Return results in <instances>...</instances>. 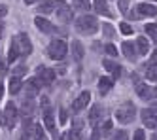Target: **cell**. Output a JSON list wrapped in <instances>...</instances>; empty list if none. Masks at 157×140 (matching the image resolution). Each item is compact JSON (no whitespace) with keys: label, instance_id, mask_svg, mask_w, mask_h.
Instances as JSON below:
<instances>
[{"label":"cell","instance_id":"ac0fdd59","mask_svg":"<svg viewBox=\"0 0 157 140\" xmlns=\"http://www.w3.org/2000/svg\"><path fill=\"white\" fill-rule=\"evenodd\" d=\"M70 48H72V55H74V59H76V61H82V59H83V53H85V51H83L82 42H80V40H74Z\"/></svg>","mask_w":157,"mask_h":140},{"label":"cell","instance_id":"2e32d148","mask_svg":"<svg viewBox=\"0 0 157 140\" xmlns=\"http://www.w3.org/2000/svg\"><path fill=\"white\" fill-rule=\"evenodd\" d=\"M112 85H114V80L108 78V76H102L98 80V91H100V95H106V93L112 89Z\"/></svg>","mask_w":157,"mask_h":140},{"label":"cell","instance_id":"836d02e7","mask_svg":"<svg viewBox=\"0 0 157 140\" xmlns=\"http://www.w3.org/2000/svg\"><path fill=\"white\" fill-rule=\"evenodd\" d=\"M66 119H68V114H66V110H64V108H61V110H59V121L64 125V123H66Z\"/></svg>","mask_w":157,"mask_h":140},{"label":"cell","instance_id":"1f68e13d","mask_svg":"<svg viewBox=\"0 0 157 140\" xmlns=\"http://www.w3.org/2000/svg\"><path fill=\"white\" fill-rule=\"evenodd\" d=\"M104 49H106V53L112 55V57H116V55H117V49H116V45H114V44H106V48H104Z\"/></svg>","mask_w":157,"mask_h":140},{"label":"cell","instance_id":"7402d4cb","mask_svg":"<svg viewBox=\"0 0 157 140\" xmlns=\"http://www.w3.org/2000/svg\"><path fill=\"white\" fill-rule=\"evenodd\" d=\"M100 118H102V108L100 106H95L91 112H89V121H91L93 125H97L100 121Z\"/></svg>","mask_w":157,"mask_h":140},{"label":"cell","instance_id":"5bb4252c","mask_svg":"<svg viewBox=\"0 0 157 140\" xmlns=\"http://www.w3.org/2000/svg\"><path fill=\"white\" fill-rule=\"evenodd\" d=\"M93 6H95V11L98 15H106V17H114L110 14V8H108V2L106 0H95L93 2Z\"/></svg>","mask_w":157,"mask_h":140},{"label":"cell","instance_id":"d4e9b609","mask_svg":"<svg viewBox=\"0 0 157 140\" xmlns=\"http://www.w3.org/2000/svg\"><path fill=\"white\" fill-rule=\"evenodd\" d=\"M146 78L151 80V81H157V66H150L148 64V68H146Z\"/></svg>","mask_w":157,"mask_h":140},{"label":"cell","instance_id":"9a60e30c","mask_svg":"<svg viewBox=\"0 0 157 140\" xmlns=\"http://www.w3.org/2000/svg\"><path fill=\"white\" fill-rule=\"evenodd\" d=\"M121 49H123V55L127 57V59H134L136 57V45H134L132 42H123L121 44Z\"/></svg>","mask_w":157,"mask_h":140},{"label":"cell","instance_id":"52a82bcc","mask_svg":"<svg viewBox=\"0 0 157 140\" xmlns=\"http://www.w3.org/2000/svg\"><path fill=\"white\" fill-rule=\"evenodd\" d=\"M140 118H142V123L148 127V129H157V106L144 108Z\"/></svg>","mask_w":157,"mask_h":140},{"label":"cell","instance_id":"f35d334b","mask_svg":"<svg viewBox=\"0 0 157 140\" xmlns=\"http://www.w3.org/2000/svg\"><path fill=\"white\" fill-rule=\"evenodd\" d=\"M102 29H104V34H106V36H110V38H112V36H114V29H112L110 25H104Z\"/></svg>","mask_w":157,"mask_h":140},{"label":"cell","instance_id":"e0dca14e","mask_svg":"<svg viewBox=\"0 0 157 140\" xmlns=\"http://www.w3.org/2000/svg\"><path fill=\"white\" fill-rule=\"evenodd\" d=\"M102 64H104V68L108 70V72L112 74V78H116V80H117V78L121 76V66H119L117 63H114V61H104Z\"/></svg>","mask_w":157,"mask_h":140},{"label":"cell","instance_id":"44dd1931","mask_svg":"<svg viewBox=\"0 0 157 140\" xmlns=\"http://www.w3.org/2000/svg\"><path fill=\"white\" fill-rule=\"evenodd\" d=\"M21 114H23L25 118H30V115L34 114V104H32L30 99H27V100L23 102V106H21Z\"/></svg>","mask_w":157,"mask_h":140},{"label":"cell","instance_id":"4316f807","mask_svg":"<svg viewBox=\"0 0 157 140\" xmlns=\"http://www.w3.org/2000/svg\"><path fill=\"white\" fill-rule=\"evenodd\" d=\"M17 57H19V53H17V48H15V45H13V42H12V45H10V55H8V61H10V63H13V61L17 59Z\"/></svg>","mask_w":157,"mask_h":140},{"label":"cell","instance_id":"7bdbcfd3","mask_svg":"<svg viewBox=\"0 0 157 140\" xmlns=\"http://www.w3.org/2000/svg\"><path fill=\"white\" fill-rule=\"evenodd\" d=\"M2 95H4V84L0 81V99H2Z\"/></svg>","mask_w":157,"mask_h":140},{"label":"cell","instance_id":"3957f363","mask_svg":"<svg viewBox=\"0 0 157 140\" xmlns=\"http://www.w3.org/2000/svg\"><path fill=\"white\" fill-rule=\"evenodd\" d=\"M17 115H19V110L13 102H8L4 106V112L0 114V123L6 125L8 129H13L15 127V121H17Z\"/></svg>","mask_w":157,"mask_h":140},{"label":"cell","instance_id":"ba28073f","mask_svg":"<svg viewBox=\"0 0 157 140\" xmlns=\"http://www.w3.org/2000/svg\"><path fill=\"white\" fill-rule=\"evenodd\" d=\"M136 95L142 100H153L157 97V89L151 85H146V84H136Z\"/></svg>","mask_w":157,"mask_h":140},{"label":"cell","instance_id":"60d3db41","mask_svg":"<svg viewBox=\"0 0 157 140\" xmlns=\"http://www.w3.org/2000/svg\"><path fill=\"white\" fill-rule=\"evenodd\" d=\"M98 138H100V131H98V129H95V131H93V134H91V140H98Z\"/></svg>","mask_w":157,"mask_h":140},{"label":"cell","instance_id":"ee69618b","mask_svg":"<svg viewBox=\"0 0 157 140\" xmlns=\"http://www.w3.org/2000/svg\"><path fill=\"white\" fill-rule=\"evenodd\" d=\"M36 0H25V4H34Z\"/></svg>","mask_w":157,"mask_h":140},{"label":"cell","instance_id":"5b68a950","mask_svg":"<svg viewBox=\"0 0 157 140\" xmlns=\"http://www.w3.org/2000/svg\"><path fill=\"white\" fill-rule=\"evenodd\" d=\"M66 51H68V45H66L64 40H53L49 44V48H48V55L51 57L53 61H61L63 57L66 55Z\"/></svg>","mask_w":157,"mask_h":140},{"label":"cell","instance_id":"484cf974","mask_svg":"<svg viewBox=\"0 0 157 140\" xmlns=\"http://www.w3.org/2000/svg\"><path fill=\"white\" fill-rule=\"evenodd\" d=\"M82 129H83V123H82V119H76V121H74V127H72V133H70V134H72L74 138H78V134L82 133Z\"/></svg>","mask_w":157,"mask_h":140},{"label":"cell","instance_id":"7a4b0ae2","mask_svg":"<svg viewBox=\"0 0 157 140\" xmlns=\"http://www.w3.org/2000/svg\"><path fill=\"white\" fill-rule=\"evenodd\" d=\"M134 115H136V106H134L132 102H123L121 106L116 110V119L123 125H127L134 119Z\"/></svg>","mask_w":157,"mask_h":140},{"label":"cell","instance_id":"b9f144b4","mask_svg":"<svg viewBox=\"0 0 157 140\" xmlns=\"http://www.w3.org/2000/svg\"><path fill=\"white\" fill-rule=\"evenodd\" d=\"M19 140H30V134L29 133H23V136H21Z\"/></svg>","mask_w":157,"mask_h":140},{"label":"cell","instance_id":"4dcf8cb0","mask_svg":"<svg viewBox=\"0 0 157 140\" xmlns=\"http://www.w3.org/2000/svg\"><path fill=\"white\" fill-rule=\"evenodd\" d=\"M112 140H129V134L125 131H116L114 136H112Z\"/></svg>","mask_w":157,"mask_h":140},{"label":"cell","instance_id":"8992f818","mask_svg":"<svg viewBox=\"0 0 157 140\" xmlns=\"http://www.w3.org/2000/svg\"><path fill=\"white\" fill-rule=\"evenodd\" d=\"M55 14H57L59 21H63V23L72 21V10L64 0H55Z\"/></svg>","mask_w":157,"mask_h":140},{"label":"cell","instance_id":"4fadbf2b","mask_svg":"<svg viewBox=\"0 0 157 140\" xmlns=\"http://www.w3.org/2000/svg\"><path fill=\"white\" fill-rule=\"evenodd\" d=\"M44 125H46V129L51 131L53 134L57 133V131H55V118H53L51 108H46V110H44Z\"/></svg>","mask_w":157,"mask_h":140},{"label":"cell","instance_id":"f1b7e54d","mask_svg":"<svg viewBox=\"0 0 157 140\" xmlns=\"http://www.w3.org/2000/svg\"><path fill=\"white\" fill-rule=\"evenodd\" d=\"M119 30L125 34V36H129V34H132V32H134V30H132V27L129 25V23H125V21H123L121 25H119Z\"/></svg>","mask_w":157,"mask_h":140},{"label":"cell","instance_id":"7c38bea8","mask_svg":"<svg viewBox=\"0 0 157 140\" xmlns=\"http://www.w3.org/2000/svg\"><path fill=\"white\" fill-rule=\"evenodd\" d=\"M136 14L142 17V15H146V17H155L157 15V6H153V4H138L136 6Z\"/></svg>","mask_w":157,"mask_h":140},{"label":"cell","instance_id":"bcb514c9","mask_svg":"<svg viewBox=\"0 0 157 140\" xmlns=\"http://www.w3.org/2000/svg\"><path fill=\"white\" fill-rule=\"evenodd\" d=\"M150 140H157V134H151V138Z\"/></svg>","mask_w":157,"mask_h":140},{"label":"cell","instance_id":"8d00e7d4","mask_svg":"<svg viewBox=\"0 0 157 140\" xmlns=\"http://www.w3.org/2000/svg\"><path fill=\"white\" fill-rule=\"evenodd\" d=\"M132 140H146V134H144V131H142V129L134 131V136H132Z\"/></svg>","mask_w":157,"mask_h":140},{"label":"cell","instance_id":"d590c367","mask_svg":"<svg viewBox=\"0 0 157 140\" xmlns=\"http://www.w3.org/2000/svg\"><path fill=\"white\" fill-rule=\"evenodd\" d=\"M74 2H76L78 8H82V10H87L89 8V0H74Z\"/></svg>","mask_w":157,"mask_h":140},{"label":"cell","instance_id":"83f0119b","mask_svg":"<svg viewBox=\"0 0 157 140\" xmlns=\"http://www.w3.org/2000/svg\"><path fill=\"white\" fill-rule=\"evenodd\" d=\"M32 131H34V134H36V136H34L36 140H48L46 134H44V129H42L40 125H34V129H32Z\"/></svg>","mask_w":157,"mask_h":140},{"label":"cell","instance_id":"74e56055","mask_svg":"<svg viewBox=\"0 0 157 140\" xmlns=\"http://www.w3.org/2000/svg\"><path fill=\"white\" fill-rule=\"evenodd\" d=\"M6 70H8V64H6V61L2 59V57H0V74H6Z\"/></svg>","mask_w":157,"mask_h":140},{"label":"cell","instance_id":"9c48e42d","mask_svg":"<svg viewBox=\"0 0 157 140\" xmlns=\"http://www.w3.org/2000/svg\"><path fill=\"white\" fill-rule=\"evenodd\" d=\"M40 81H42V85H49L53 84V80H55V70L51 68H38V76H36Z\"/></svg>","mask_w":157,"mask_h":140},{"label":"cell","instance_id":"ab89813d","mask_svg":"<svg viewBox=\"0 0 157 140\" xmlns=\"http://www.w3.org/2000/svg\"><path fill=\"white\" fill-rule=\"evenodd\" d=\"M8 14V6H4V4H0V17H4Z\"/></svg>","mask_w":157,"mask_h":140},{"label":"cell","instance_id":"cb8c5ba5","mask_svg":"<svg viewBox=\"0 0 157 140\" xmlns=\"http://www.w3.org/2000/svg\"><path fill=\"white\" fill-rule=\"evenodd\" d=\"M19 91H21V80L12 78V81H10V93H12V95H17Z\"/></svg>","mask_w":157,"mask_h":140},{"label":"cell","instance_id":"e575fe53","mask_svg":"<svg viewBox=\"0 0 157 140\" xmlns=\"http://www.w3.org/2000/svg\"><path fill=\"white\" fill-rule=\"evenodd\" d=\"M119 10L123 11V14H127V10H129V0H119Z\"/></svg>","mask_w":157,"mask_h":140},{"label":"cell","instance_id":"603a6c76","mask_svg":"<svg viewBox=\"0 0 157 140\" xmlns=\"http://www.w3.org/2000/svg\"><path fill=\"white\" fill-rule=\"evenodd\" d=\"M27 74V66L21 64V66H15L13 72H12V78H17V80H23V76Z\"/></svg>","mask_w":157,"mask_h":140},{"label":"cell","instance_id":"f6af8a7d","mask_svg":"<svg viewBox=\"0 0 157 140\" xmlns=\"http://www.w3.org/2000/svg\"><path fill=\"white\" fill-rule=\"evenodd\" d=\"M2 30H4V25H2V23H0V36H2Z\"/></svg>","mask_w":157,"mask_h":140},{"label":"cell","instance_id":"f546056e","mask_svg":"<svg viewBox=\"0 0 157 140\" xmlns=\"http://www.w3.org/2000/svg\"><path fill=\"white\" fill-rule=\"evenodd\" d=\"M98 131H100V136H106V134H110V131H112V121H104L102 129H98Z\"/></svg>","mask_w":157,"mask_h":140},{"label":"cell","instance_id":"ffe728a7","mask_svg":"<svg viewBox=\"0 0 157 140\" xmlns=\"http://www.w3.org/2000/svg\"><path fill=\"white\" fill-rule=\"evenodd\" d=\"M53 10H55V0H44V2L38 6L40 14H51Z\"/></svg>","mask_w":157,"mask_h":140},{"label":"cell","instance_id":"8fae6325","mask_svg":"<svg viewBox=\"0 0 157 140\" xmlns=\"http://www.w3.org/2000/svg\"><path fill=\"white\" fill-rule=\"evenodd\" d=\"M34 25H36L42 32H46V34H53V32H57V29H55L53 23H49L48 19H44V17H36V19H34Z\"/></svg>","mask_w":157,"mask_h":140},{"label":"cell","instance_id":"30bf717a","mask_svg":"<svg viewBox=\"0 0 157 140\" xmlns=\"http://www.w3.org/2000/svg\"><path fill=\"white\" fill-rule=\"evenodd\" d=\"M89 100H91V93H89V91H83L82 95L74 100V104H72V112H80V110H83L87 104H89Z\"/></svg>","mask_w":157,"mask_h":140},{"label":"cell","instance_id":"277c9868","mask_svg":"<svg viewBox=\"0 0 157 140\" xmlns=\"http://www.w3.org/2000/svg\"><path fill=\"white\" fill-rule=\"evenodd\" d=\"M12 42H13V45L17 48L19 57H27V55H30V51H32V44H30V40H29V36H27L25 32H19Z\"/></svg>","mask_w":157,"mask_h":140},{"label":"cell","instance_id":"6da1fadb","mask_svg":"<svg viewBox=\"0 0 157 140\" xmlns=\"http://www.w3.org/2000/svg\"><path fill=\"white\" fill-rule=\"evenodd\" d=\"M76 30L82 34H95L98 30V21L95 15H80L76 19Z\"/></svg>","mask_w":157,"mask_h":140},{"label":"cell","instance_id":"d6986e66","mask_svg":"<svg viewBox=\"0 0 157 140\" xmlns=\"http://www.w3.org/2000/svg\"><path fill=\"white\" fill-rule=\"evenodd\" d=\"M134 45H136V51H138L140 55H146V53L150 51V40L146 38V36H140Z\"/></svg>","mask_w":157,"mask_h":140},{"label":"cell","instance_id":"d6a6232c","mask_svg":"<svg viewBox=\"0 0 157 140\" xmlns=\"http://www.w3.org/2000/svg\"><path fill=\"white\" fill-rule=\"evenodd\" d=\"M146 32H148L150 36H155V34H157V25H155V23H151V25H146Z\"/></svg>","mask_w":157,"mask_h":140}]
</instances>
